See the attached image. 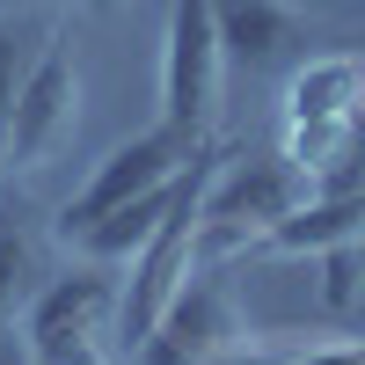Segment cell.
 Here are the masks:
<instances>
[{
	"instance_id": "12",
	"label": "cell",
	"mask_w": 365,
	"mask_h": 365,
	"mask_svg": "<svg viewBox=\"0 0 365 365\" xmlns=\"http://www.w3.org/2000/svg\"><path fill=\"white\" fill-rule=\"evenodd\" d=\"M44 29H29V22H0V146H8V117H15V96H22V81L29 66L44 58Z\"/></svg>"
},
{
	"instance_id": "7",
	"label": "cell",
	"mask_w": 365,
	"mask_h": 365,
	"mask_svg": "<svg viewBox=\"0 0 365 365\" xmlns=\"http://www.w3.org/2000/svg\"><path fill=\"white\" fill-rule=\"evenodd\" d=\"M73 132H81V73H73V58L58 51V44H44V58L29 66V81H22V96H15V117H8V168H44V161H58L73 146Z\"/></svg>"
},
{
	"instance_id": "5",
	"label": "cell",
	"mask_w": 365,
	"mask_h": 365,
	"mask_svg": "<svg viewBox=\"0 0 365 365\" xmlns=\"http://www.w3.org/2000/svg\"><path fill=\"white\" fill-rule=\"evenodd\" d=\"M205 146H212V139H190V132H175L168 117H161L154 132H132V139H117L110 154H103L96 168H88V182L73 190L66 220H58V227H66V241H73L88 220L117 212V205H132V197H146V190H168V182H175L182 168H190V161L205 154Z\"/></svg>"
},
{
	"instance_id": "4",
	"label": "cell",
	"mask_w": 365,
	"mask_h": 365,
	"mask_svg": "<svg viewBox=\"0 0 365 365\" xmlns=\"http://www.w3.org/2000/svg\"><path fill=\"white\" fill-rule=\"evenodd\" d=\"M220 88H227V44L212 22V0H175L168 51H161V117L190 139L220 132Z\"/></svg>"
},
{
	"instance_id": "3",
	"label": "cell",
	"mask_w": 365,
	"mask_h": 365,
	"mask_svg": "<svg viewBox=\"0 0 365 365\" xmlns=\"http://www.w3.org/2000/svg\"><path fill=\"white\" fill-rule=\"evenodd\" d=\"M117 299H125V285L110 278V263H81L66 278H51L22 314L29 365H103V336L117 329Z\"/></svg>"
},
{
	"instance_id": "9",
	"label": "cell",
	"mask_w": 365,
	"mask_h": 365,
	"mask_svg": "<svg viewBox=\"0 0 365 365\" xmlns=\"http://www.w3.org/2000/svg\"><path fill=\"white\" fill-rule=\"evenodd\" d=\"M365 234V190L358 197H307L299 212H285L249 256H329L336 241H358Z\"/></svg>"
},
{
	"instance_id": "14",
	"label": "cell",
	"mask_w": 365,
	"mask_h": 365,
	"mask_svg": "<svg viewBox=\"0 0 365 365\" xmlns=\"http://www.w3.org/2000/svg\"><path fill=\"white\" fill-rule=\"evenodd\" d=\"M285 365H365V344H329V351H307V358H285Z\"/></svg>"
},
{
	"instance_id": "15",
	"label": "cell",
	"mask_w": 365,
	"mask_h": 365,
	"mask_svg": "<svg viewBox=\"0 0 365 365\" xmlns=\"http://www.w3.org/2000/svg\"><path fill=\"white\" fill-rule=\"evenodd\" d=\"M0 168H8V154H0Z\"/></svg>"
},
{
	"instance_id": "8",
	"label": "cell",
	"mask_w": 365,
	"mask_h": 365,
	"mask_svg": "<svg viewBox=\"0 0 365 365\" xmlns=\"http://www.w3.org/2000/svg\"><path fill=\"white\" fill-rule=\"evenodd\" d=\"M212 22H220L227 66H241V73H285L314 37L307 15L285 8V0H212Z\"/></svg>"
},
{
	"instance_id": "13",
	"label": "cell",
	"mask_w": 365,
	"mask_h": 365,
	"mask_svg": "<svg viewBox=\"0 0 365 365\" xmlns=\"http://www.w3.org/2000/svg\"><path fill=\"white\" fill-rule=\"evenodd\" d=\"M322 299H329V314H344V307H358V292H365V234L358 241H336V249L322 256Z\"/></svg>"
},
{
	"instance_id": "1",
	"label": "cell",
	"mask_w": 365,
	"mask_h": 365,
	"mask_svg": "<svg viewBox=\"0 0 365 365\" xmlns=\"http://www.w3.org/2000/svg\"><path fill=\"white\" fill-rule=\"evenodd\" d=\"M358 139H365V58L329 51V58L292 66V81H285V146L278 154L314 182Z\"/></svg>"
},
{
	"instance_id": "2",
	"label": "cell",
	"mask_w": 365,
	"mask_h": 365,
	"mask_svg": "<svg viewBox=\"0 0 365 365\" xmlns=\"http://www.w3.org/2000/svg\"><path fill=\"white\" fill-rule=\"evenodd\" d=\"M314 197V182L299 175L285 154H241L220 168H212L205 182V205H197V220H205V249H220V256H249L256 241L285 220V212H299Z\"/></svg>"
},
{
	"instance_id": "10",
	"label": "cell",
	"mask_w": 365,
	"mask_h": 365,
	"mask_svg": "<svg viewBox=\"0 0 365 365\" xmlns=\"http://www.w3.org/2000/svg\"><path fill=\"white\" fill-rule=\"evenodd\" d=\"M182 175H190V168H182ZM182 175L168 182V190H146V197H132V205H117V212H103V220H88V227H81L73 241H81V249L96 256V263H132V256L146 249V241L161 234V220H168V205L182 197Z\"/></svg>"
},
{
	"instance_id": "6",
	"label": "cell",
	"mask_w": 365,
	"mask_h": 365,
	"mask_svg": "<svg viewBox=\"0 0 365 365\" xmlns=\"http://www.w3.org/2000/svg\"><path fill=\"white\" fill-rule=\"evenodd\" d=\"M241 358H249V322L234 307V285H227V270L197 263V278L175 292L161 329L139 344V365H241Z\"/></svg>"
},
{
	"instance_id": "11",
	"label": "cell",
	"mask_w": 365,
	"mask_h": 365,
	"mask_svg": "<svg viewBox=\"0 0 365 365\" xmlns=\"http://www.w3.org/2000/svg\"><path fill=\"white\" fill-rule=\"evenodd\" d=\"M29 270H37V241L0 205V365H29V351H15V314L29 299Z\"/></svg>"
}]
</instances>
